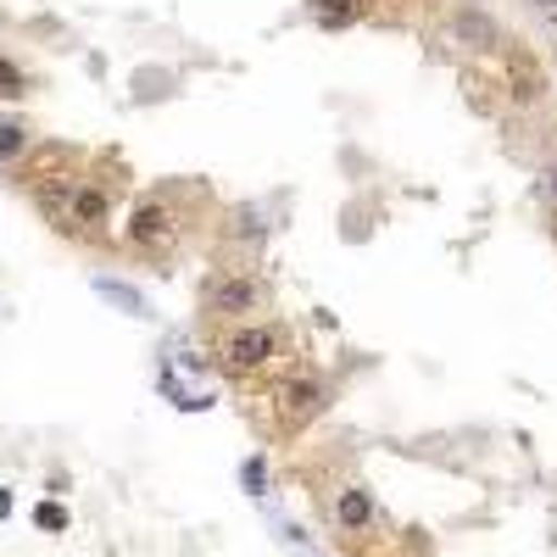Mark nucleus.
Masks as SVG:
<instances>
[{"mask_svg":"<svg viewBox=\"0 0 557 557\" xmlns=\"http://www.w3.org/2000/svg\"><path fill=\"white\" fill-rule=\"evenodd\" d=\"M196 207H212L207 184H157V190H146L128 207L123 246L146 262H173L184 251V240H190L196 218H201Z\"/></svg>","mask_w":557,"mask_h":557,"instance_id":"f257e3e1","label":"nucleus"},{"mask_svg":"<svg viewBox=\"0 0 557 557\" xmlns=\"http://www.w3.org/2000/svg\"><path fill=\"white\" fill-rule=\"evenodd\" d=\"M212 362H218L223 380H240V385L246 380H268V374H285V368L296 362V341H290V330L273 312L268 318H246V323L218 330Z\"/></svg>","mask_w":557,"mask_h":557,"instance_id":"f03ea898","label":"nucleus"},{"mask_svg":"<svg viewBox=\"0 0 557 557\" xmlns=\"http://www.w3.org/2000/svg\"><path fill=\"white\" fill-rule=\"evenodd\" d=\"M273 312V278L262 273V262H235L223 257L218 268H207L201 278V318L228 330L246 318H268Z\"/></svg>","mask_w":557,"mask_h":557,"instance_id":"7ed1b4c3","label":"nucleus"},{"mask_svg":"<svg viewBox=\"0 0 557 557\" xmlns=\"http://www.w3.org/2000/svg\"><path fill=\"white\" fill-rule=\"evenodd\" d=\"M112 223H117V190L101 178V173H78V184H73V196H67V207H62V218H57V235H67V240H112Z\"/></svg>","mask_w":557,"mask_h":557,"instance_id":"20e7f679","label":"nucleus"},{"mask_svg":"<svg viewBox=\"0 0 557 557\" xmlns=\"http://www.w3.org/2000/svg\"><path fill=\"white\" fill-rule=\"evenodd\" d=\"M212 235H218L223 257H235V262H262L273 223H268V212H262L257 201H235V207L218 212V228H212Z\"/></svg>","mask_w":557,"mask_h":557,"instance_id":"39448f33","label":"nucleus"},{"mask_svg":"<svg viewBox=\"0 0 557 557\" xmlns=\"http://www.w3.org/2000/svg\"><path fill=\"white\" fill-rule=\"evenodd\" d=\"M273 407H278V424H307V418H318L323 407H330V380L318 374V368H285L273 385Z\"/></svg>","mask_w":557,"mask_h":557,"instance_id":"423d86ee","label":"nucleus"},{"mask_svg":"<svg viewBox=\"0 0 557 557\" xmlns=\"http://www.w3.org/2000/svg\"><path fill=\"white\" fill-rule=\"evenodd\" d=\"M446 39L457 45V51H469V57H502L507 51L502 23L480 7V0H457L451 17H446Z\"/></svg>","mask_w":557,"mask_h":557,"instance_id":"0eeeda50","label":"nucleus"},{"mask_svg":"<svg viewBox=\"0 0 557 557\" xmlns=\"http://www.w3.org/2000/svg\"><path fill=\"white\" fill-rule=\"evenodd\" d=\"M330 519H335L341 535L368 541V535L380 530V502H374V491H368V485L346 480V485H335V496H330Z\"/></svg>","mask_w":557,"mask_h":557,"instance_id":"6e6552de","label":"nucleus"},{"mask_svg":"<svg viewBox=\"0 0 557 557\" xmlns=\"http://www.w3.org/2000/svg\"><path fill=\"white\" fill-rule=\"evenodd\" d=\"M34 146H39V134H34V123H28V117H12V112L0 117V168H7V173H12V168H23Z\"/></svg>","mask_w":557,"mask_h":557,"instance_id":"1a4fd4ad","label":"nucleus"},{"mask_svg":"<svg viewBox=\"0 0 557 557\" xmlns=\"http://www.w3.org/2000/svg\"><path fill=\"white\" fill-rule=\"evenodd\" d=\"M362 0H307V17L323 28V34H341V28H351V23H362Z\"/></svg>","mask_w":557,"mask_h":557,"instance_id":"9d476101","label":"nucleus"},{"mask_svg":"<svg viewBox=\"0 0 557 557\" xmlns=\"http://www.w3.org/2000/svg\"><path fill=\"white\" fill-rule=\"evenodd\" d=\"M28 96H34V78H28V67H23L17 57L0 51V107H17V101H28Z\"/></svg>","mask_w":557,"mask_h":557,"instance_id":"9b49d317","label":"nucleus"},{"mask_svg":"<svg viewBox=\"0 0 557 557\" xmlns=\"http://www.w3.org/2000/svg\"><path fill=\"white\" fill-rule=\"evenodd\" d=\"M96 290H101V296H107L112 307H123L128 318H151V301L139 296L134 285H123V278H107V273H101V278H96Z\"/></svg>","mask_w":557,"mask_h":557,"instance_id":"f8f14e48","label":"nucleus"},{"mask_svg":"<svg viewBox=\"0 0 557 557\" xmlns=\"http://www.w3.org/2000/svg\"><path fill=\"white\" fill-rule=\"evenodd\" d=\"M34 524H39L45 535H62V530H67V507H62V502H39V507H34Z\"/></svg>","mask_w":557,"mask_h":557,"instance_id":"ddd939ff","label":"nucleus"},{"mask_svg":"<svg viewBox=\"0 0 557 557\" xmlns=\"http://www.w3.org/2000/svg\"><path fill=\"white\" fill-rule=\"evenodd\" d=\"M240 485H246L251 496H268V457H246V462H240Z\"/></svg>","mask_w":557,"mask_h":557,"instance_id":"4468645a","label":"nucleus"},{"mask_svg":"<svg viewBox=\"0 0 557 557\" xmlns=\"http://www.w3.org/2000/svg\"><path fill=\"white\" fill-rule=\"evenodd\" d=\"M530 17H535L541 28H552V34H557V0H530Z\"/></svg>","mask_w":557,"mask_h":557,"instance_id":"2eb2a0df","label":"nucleus"},{"mask_svg":"<svg viewBox=\"0 0 557 557\" xmlns=\"http://www.w3.org/2000/svg\"><path fill=\"white\" fill-rule=\"evenodd\" d=\"M541 196H546V201L557 207V157H552V162L541 168Z\"/></svg>","mask_w":557,"mask_h":557,"instance_id":"dca6fc26","label":"nucleus"},{"mask_svg":"<svg viewBox=\"0 0 557 557\" xmlns=\"http://www.w3.org/2000/svg\"><path fill=\"white\" fill-rule=\"evenodd\" d=\"M7 519H12V491L0 485V524H7Z\"/></svg>","mask_w":557,"mask_h":557,"instance_id":"f3484780","label":"nucleus"}]
</instances>
